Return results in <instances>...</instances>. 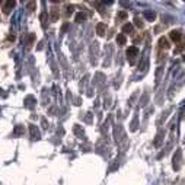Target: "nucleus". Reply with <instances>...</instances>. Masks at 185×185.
<instances>
[{"instance_id":"f257e3e1","label":"nucleus","mask_w":185,"mask_h":185,"mask_svg":"<svg viewBox=\"0 0 185 185\" xmlns=\"http://www.w3.org/2000/svg\"><path fill=\"white\" fill-rule=\"evenodd\" d=\"M126 54H127V59H128V63L134 64L136 57L139 55V48H137V47H134V45L128 47V48H127V51H126Z\"/></svg>"},{"instance_id":"f03ea898","label":"nucleus","mask_w":185,"mask_h":185,"mask_svg":"<svg viewBox=\"0 0 185 185\" xmlns=\"http://www.w3.org/2000/svg\"><path fill=\"white\" fill-rule=\"evenodd\" d=\"M15 4H16V3L12 2V0H6V2H3V13H4V15H9Z\"/></svg>"},{"instance_id":"7ed1b4c3","label":"nucleus","mask_w":185,"mask_h":185,"mask_svg":"<svg viewBox=\"0 0 185 185\" xmlns=\"http://www.w3.org/2000/svg\"><path fill=\"white\" fill-rule=\"evenodd\" d=\"M169 37H171V39H172L175 44H178V42L181 41L182 38V34L179 32V31H171V34H169Z\"/></svg>"},{"instance_id":"20e7f679","label":"nucleus","mask_w":185,"mask_h":185,"mask_svg":"<svg viewBox=\"0 0 185 185\" xmlns=\"http://www.w3.org/2000/svg\"><path fill=\"white\" fill-rule=\"evenodd\" d=\"M179 163H181V150L178 149L177 150V157L173 156V169H175V171L179 169Z\"/></svg>"},{"instance_id":"39448f33","label":"nucleus","mask_w":185,"mask_h":185,"mask_svg":"<svg viewBox=\"0 0 185 185\" xmlns=\"http://www.w3.org/2000/svg\"><path fill=\"white\" fill-rule=\"evenodd\" d=\"M105 31H106V25L104 23V22H101V23H98L96 25V32L99 37H104L105 35Z\"/></svg>"},{"instance_id":"423d86ee","label":"nucleus","mask_w":185,"mask_h":185,"mask_svg":"<svg viewBox=\"0 0 185 185\" xmlns=\"http://www.w3.org/2000/svg\"><path fill=\"white\" fill-rule=\"evenodd\" d=\"M59 16H60L59 8H53V9H51V21H53V22L59 21Z\"/></svg>"},{"instance_id":"0eeeda50","label":"nucleus","mask_w":185,"mask_h":185,"mask_svg":"<svg viewBox=\"0 0 185 185\" xmlns=\"http://www.w3.org/2000/svg\"><path fill=\"white\" fill-rule=\"evenodd\" d=\"M122 34H133V25L131 23H126V25H122Z\"/></svg>"},{"instance_id":"6e6552de","label":"nucleus","mask_w":185,"mask_h":185,"mask_svg":"<svg viewBox=\"0 0 185 185\" xmlns=\"http://www.w3.org/2000/svg\"><path fill=\"white\" fill-rule=\"evenodd\" d=\"M159 47H160V48H165V50H166V48H169L168 39H166L165 37H162V38L159 39Z\"/></svg>"},{"instance_id":"1a4fd4ad","label":"nucleus","mask_w":185,"mask_h":185,"mask_svg":"<svg viewBox=\"0 0 185 185\" xmlns=\"http://www.w3.org/2000/svg\"><path fill=\"white\" fill-rule=\"evenodd\" d=\"M39 19H41V26H42V28H47V19H48L47 12H42L41 16H39Z\"/></svg>"},{"instance_id":"9d476101","label":"nucleus","mask_w":185,"mask_h":185,"mask_svg":"<svg viewBox=\"0 0 185 185\" xmlns=\"http://www.w3.org/2000/svg\"><path fill=\"white\" fill-rule=\"evenodd\" d=\"M117 42L120 44V45H124V44L127 42L126 35H124V34H118V35H117Z\"/></svg>"},{"instance_id":"9b49d317","label":"nucleus","mask_w":185,"mask_h":185,"mask_svg":"<svg viewBox=\"0 0 185 185\" xmlns=\"http://www.w3.org/2000/svg\"><path fill=\"white\" fill-rule=\"evenodd\" d=\"M85 19H86V15H85V13L80 12V13H77V15H76V22H79V23H80V22H83Z\"/></svg>"},{"instance_id":"f8f14e48","label":"nucleus","mask_w":185,"mask_h":185,"mask_svg":"<svg viewBox=\"0 0 185 185\" xmlns=\"http://www.w3.org/2000/svg\"><path fill=\"white\" fill-rule=\"evenodd\" d=\"M184 48H185V41H184V42H179V44H178V47L175 48V53L178 54V53H181Z\"/></svg>"},{"instance_id":"ddd939ff","label":"nucleus","mask_w":185,"mask_h":185,"mask_svg":"<svg viewBox=\"0 0 185 185\" xmlns=\"http://www.w3.org/2000/svg\"><path fill=\"white\" fill-rule=\"evenodd\" d=\"M31 134H32V137H34V139H38V136H39V134H38V130L35 128L34 126H31Z\"/></svg>"},{"instance_id":"4468645a","label":"nucleus","mask_w":185,"mask_h":185,"mask_svg":"<svg viewBox=\"0 0 185 185\" xmlns=\"http://www.w3.org/2000/svg\"><path fill=\"white\" fill-rule=\"evenodd\" d=\"M34 39H35V35H34V34H31L29 37H28V41H26V45H28V47H31V45H32V41H34Z\"/></svg>"},{"instance_id":"2eb2a0df","label":"nucleus","mask_w":185,"mask_h":185,"mask_svg":"<svg viewBox=\"0 0 185 185\" xmlns=\"http://www.w3.org/2000/svg\"><path fill=\"white\" fill-rule=\"evenodd\" d=\"M72 13H73V6H67V8H66V16L69 18Z\"/></svg>"},{"instance_id":"dca6fc26","label":"nucleus","mask_w":185,"mask_h":185,"mask_svg":"<svg viewBox=\"0 0 185 185\" xmlns=\"http://www.w3.org/2000/svg\"><path fill=\"white\" fill-rule=\"evenodd\" d=\"M144 16L149 18V19H155L156 15H155V13H152V12H146V13H144Z\"/></svg>"},{"instance_id":"f3484780","label":"nucleus","mask_w":185,"mask_h":185,"mask_svg":"<svg viewBox=\"0 0 185 185\" xmlns=\"http://www.w3.org/2000/svg\"><path fill=\"white\" fill-rule=\"evenodd\" d=\"M127 13L126 12H118V19H126Z\"/></svg>"},{"instance_id":"a211bd4d","label":"nucleus","mask_w":185,"mask_h":185,"mask_svg":"<svg viewBox=\"0 0 185 185\" xmlns=\"http://www.w3.org/2000/svg\"><path fill=\"white\" fill-rule=\"evenodd\" d=\"M136 25H137V26H140V28H141V26H143V22L140 21L139 18H136Z\"/></svg>"},{"instance_id":"6ab92c4d","label":"nucleus","mask_w":185,"mask_h":185,"mask_svg":"<svg viewBox=\"0 0 185 185\" xmlns=\"http://www.w3.org/2000/svg\"><path fill=\"white\" fill-rule=\"evenodd\" d=\"M67 23H66V25H63V28H61V31H63V32H64V31H66V29H67Z\"/></svg>"},{"instance_id":"aec40b11","label":"nucleus","mask_w":185,"mask_h":185,"mask_svg":"<svg viewBox=\"0 0 185 185\" xmlns=\"http://www.w3.org/2000/svg\"><path fill=\"white\" fill-rule=\"evenodd\" d=\"M184 63H185V54H184Z\"/></svg>"}]
</instances>
